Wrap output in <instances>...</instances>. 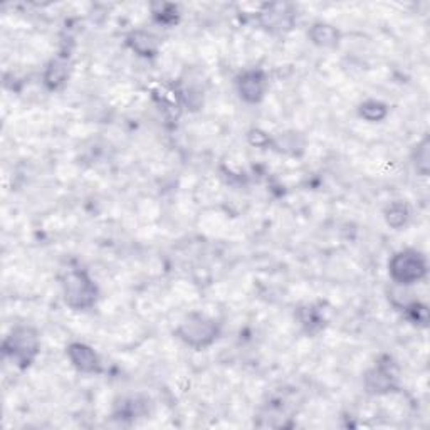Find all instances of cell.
<instances>
[{
    "label": "cell",
    "mask_w": 430,
    "mask_h": 430,
    "mask_svg": "<svg viewBox=\"0 0 430 430\" xmlns=\"http://www.w3.org/2000/svg\"><path fill=\"white\" fill-rule=\"evenodd\" d=\"M68 358L82 373H98L101 370L98 355L94 353L91 346L84 345V343H73V345H69Z\"/></svg>",
    "instance_id": "6"
},
{
    "label": "cell",
    "mask_w": 430,
    "mask_h": 430,
    "mask_svg": "<svg viewBox=\"0 0 430 430\" xmlns=\"http://www.w3.org/2000/svg\"><path fill=\"white\" fill-rule=\"evenodd\" d=\"M415 168L420 175H427L429 173V138H424L415 147Z\"/></svg>",
    "instance_id": "12"
},
{
    "label": "cell",
    "mask_w": 430,
    "mask_h": 430,
    "mask_svg": "<svg viewBox=\"0 0 430 430\" xmlns=\"http://www.w3.org/2000/svg\"><path fill=\"white\" fill-rule=\"evenodd\" d=\"M266 74L260 69H251L241 74L237 81L239 94L244 101L247 103H259L266 93Z\"/></svg>",
    "instance_id": "5"
},
{
    "label": "cell",
    "mask_w": 430,
    "mask_h": 430,
    "mask_svg": "<svg viewBox=\"0 0 430 430\" xmlns=\"http://www.w3.org/2000/svg\"><path fill=\"white\" fill-rule=\"evenodd\" d=\"M407 217H408V210H407V207H405L403 204L392 205L390 209H388V212H387L388 224L394 225V227L403 225L405 222H407Z\"/></svg>",
    "instance_id": "13"
},
{
    "label": "cell",
    "mask_w": 430,
    "mask_h": 430,
    "mask_svg": "<svg viewBox=\"0 0 430 430\" xmlns=\"http://www.w3.org/2000/svg\"><path fill=\"white\" fill-rule=\"evenodd\" d=\"M359 114L368 121H380L387 117V106L380 101H366L359 106Z\"/></svg>",
    "instance_id": "11"
},
{
    "label": "cell",
    "mask_w": 430,
    "mask_h": 430,
    "mask_svg": "<svg viewBox=\"0 0 430 430\" xmlns=\"http://www.w3.org/2000/svg\"><path fill=\"white\" fill-rule=\"evenodd\" d=\"M3 351L19 366L26 368L34 362L37 353H39V336L32 328L20 326V328L12 329V333L7 336L6 343H3Z\"/></svg>",
    "instance_id": "3"
},
{
    "label": "cell",
    "mask_w": 430,
    "mask_h": 430,
    "mask_svg": "<svg viewBox=\"0 0 430 430\" xmlns=\"http://www.w3.org/2000/svg\"><path fill=\"white\" fill-rule=\"evenodd\" d=\"M394 376L388 370L382 366H376L371 371H368L365 376V385L371 394H387L394 388Z\"/></svg>",
    "instance_id": "7"
},
{
    "label": "cell",
    "mask_w": 430,
    "mask_h": 430,
    "mask_svg": "<svg viewBox=\"0 0 430 430\" xmlns=\"http://www.w3.org/2000/svg\"><path fill=\"white\" fill-rule=\"evenodd\" d=\"M390 278L399 286H410L419 283L427 274V262L419 251L407 249L396 252L388 262Z\"/></svg>",
    "instance_id": "1"
},
{
    "label": "cell",
    "mask_w": 430,
    "mask_h": 430,
    "mask_svg": "<svg viewBox=\"0 0 430 430\" xmlns=\"http://www.w3.org/2000/svg\"><path fill=\"white\" fill-rule=\"evenodd\" d=\"M128 44L140 56H155L156 51H158V43H156L155 37L143 31L133 32V34L128 37Z\"/></svg>",
    "instance_id": "8"
},
{
    "label": "cell",
    "mask_w": 430,
    "mask_h": 430,
    "mask_svg": "<svg viewBox=\"0 0 430 430\" xmlns=\"http://www.w3.org/2000/svg\"><path fill=\"white\" fill-rule=\"evenodd\" d=\"M218 328L215 321L207 320L204 316L188 318V321L181 322L179 336L193 348H205L217 340Z\"/></svg>",
    "instance_id": "4"
},
{
    "label": "cell",
    "mask_w": 430,
    "mask_h": 430,
    "mask_svg": "<svg viewBox=\"0 0 430 430\" xmlns=\"http://www.w3.org/2000/svg\"><path fill=\"white\" fill-rule=\"evenodd\" d=\"M64 299L73 309H88L94 306L98 288L94 281L81 269H71L63 279Z\"/></svg>",
    "instance_id": "2"
},
{
    "label": "cell",
    "mask_w": 430,
    "mask_h": 430,
    "mask_svg": "<svg viewBox=\"0 0 430 430\" xmlns=\"http://www.w3.org/2000/svg\"><path fill=\"white\" fill-rule=\"evenodd\" d=\"M309 37H311L314 44L322 45V47H332V45L338 44L340 32L333 26H328V24H316L309 32Z\"/></svg>",
    "instance_id": "9"
},
{
    "label": "cell",
    "mask_w": 430,
    "mask_h": 430,
    "mask_svg": "<svg viewBox=\"0 0 430 430\" xmlns=\"http://www.w3.org/2000/svg\"><path fill=\"white\" fill-rule=\"evenodd\" d=\"M68 77V64L61 59H54L51 64H49L47 71H45V84L49 86L51 89L59 88L61 84L66 81Z\"/></svg>",
    "instance_id": "10"
}]
</instances>
